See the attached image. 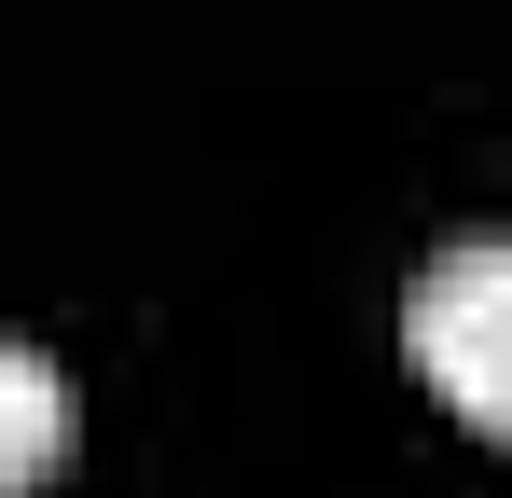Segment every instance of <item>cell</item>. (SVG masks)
<instances>
[{
	"instance_id": "obj_1",
	"label": "cell",
	"mask_w": 512,
	"mask_h": 498,
	"mask_svg": "<svg viewBox=\"0 0 512 498\" xmlns=\"http://www.w3.org/2000/svg\"><path fill=\"white\" fill-rule=\"evenodd\" d=\"M402 346L471 429H512V236H443L402 291Z\"/></svg>"
},
{
	"instance_id": "obj_2",
	"label": "cell",
	"mask_w": 512,
	"mask_h": 498,
	"mask_svg": "<svg viewBox=\"0 0 512 498\" xmlns=\"http://www.w3.org/2000/svg\"><path fill=\"white\" fill-rule=\"evenodd\" d=\"M56 429H70V388H56V360L14 332V346H0V485L14 498L56 471Z\"/></svg>"
}]
</instances>
